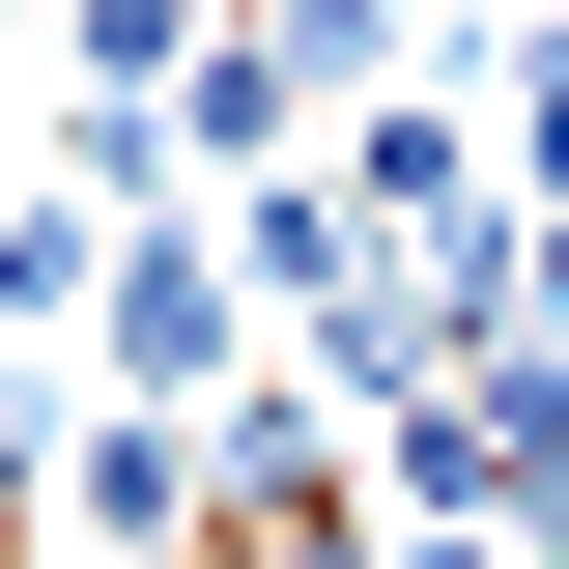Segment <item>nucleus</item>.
Returning <instances> with one entry per match:
<instances>
[{"label": "nucleus", "instance_id": "obj_1", "mask_svg": "<svg viewBox=\"0 0 569 569\" xmlns=\"http://www.w3.org/2000/svg\"><path fill=\"white\" fill-rule=\"evenodd\" d=\"M86 313H114V399H200L228 313H257V228H114V284H86Z\"/></svg>", "mask_w": 569, "mask_h": 569}, {"label": "nucleus", "instance_id": "obj_2", "mask_svg": "<svg viewBox=\"0 0 569 569\" xmlns=\"http://www.w3.org/2000/svg\"><path fill=\"white\" fill-rule=\"evenodd\" d=\"M257 29H284V86H370V58L427 29V0H257Z\"/></svg>", "mask_w": 569, "mask_h": 569}, {"label": "nucleus", "instance_id": "obj_3", "mask_svg": "<svg viewBox=\"0 0 569 569\" xmlns=\"http://www.w3.org/2000/svg\"><path fill=\"white\" fill-rule=\"evenodd\" d=\"M541 569H569V512H541Z\"/></svg>", "mask_w": 569, "mask_h": 569}]
</instances>
